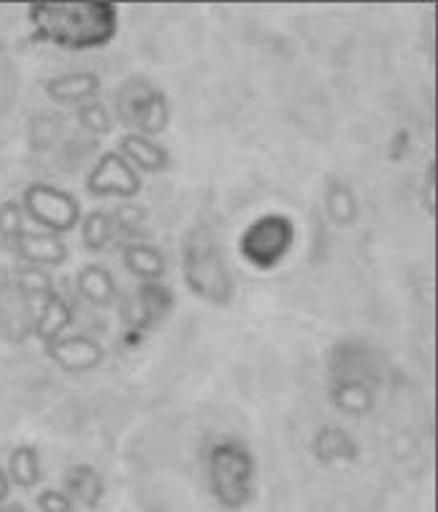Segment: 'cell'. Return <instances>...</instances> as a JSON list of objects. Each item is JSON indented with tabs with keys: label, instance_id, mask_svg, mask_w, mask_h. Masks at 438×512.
Wrapping results in <instances>:
<instances>
[{
	"label": "cell",
	"instance_id": "1",
	"mask_svg": "<svg viewBox=\"0 0 438 512\" xmlns=\"http://www.w3.org/2000/svg\"><path fill=\"white\" fill-rule=\"evenodd\" d=\"M26 16H29L31 39L65 52H93L108 47L121 26L118 6L106 0L31 3Z\"/></svg>",
	"mask_w": 438,
	"mask_h": 512
},
{
	"label": "cell",
	"instance_id": "2",
	"mask_svg": "<svg viewBox=\"0 0 438 512\" xmlns=\"http://www.w3.org/2000/svg\"><path fill=\"white\" fill-rule=\"evenodd\" d=\"M182 280L190 295L213 308H228L236 297V277L228 267L226 251L216 231L208 226H193L180 246Z\"/></svg>",
	"mask_w": 438,
	"mask_h": 512
},
{
	"label": "cell",
	"instance_id": "3",
	"mask_svg": "<svg viewBox=\"0 0 438 512\" xmlns=\"http://www.w3.org/2000/svg\"><path fill=\"white\" fill-rule=\"evenodd\" d=\"M205 482L221 510L239 512L257 495V456L236 436H218L205 448Z\"/></svg>",
	"mask_w": 438,
	"mask_h": 512
},
{
	"label": "cell",
	"instance_id": "4",
	"mask_svg": "<svg viewBox=\"0 0 438 512\" xmlns=\"http://www.w3.org/2000/svg\"><path fill=\"white\" fill-rule=\"evenodd\" d=\"M111 108L113 118L129 128V134L146 136V139L164 134L172 118L167 93L144 75L126 77L113 93Z\"/></svg>",
	"mask_w": 438,
	"mask_h": 512
},
{
	"label": "cell",
	"instance_id": "5",
	"mask_svg": "<svg viewBox=\"0 0 438 512\" xmlns=\"http://www.w3.org/2000/svg\"><path fill=\"white\" fill-rule=\"evenodd\" d=\"M295 239H298V231L290 216L264 213L241 231L239 254L257 272H272L290 256Z\"/></svg>",
	"mask_w": 438,
	"mask_h": 512
},
{
	"label": "cell",
	"instance_id": "6",
	"mask_svg": "<svg viewBox=\"0 0 438 512\" xmlns=\"http://www.w3.org/2000/svg\"><path fill=\"white\" fill-rule=\"evenodd\" d=\"M177 297L164 282H139L134 292L121 297L123 344L136 349L152 331L175 313Z\"/></svg>",
	"mask_w": 438,
	"mask_h": 512
},
{
	"label": "cell",
	"instance_id": "7",
	"mask_svg": "<svg viewBox=\"0 0 438 512\" xmlns=\"http://www.w3.org/2000/svg\"><path fill=\"white\" fill-rule=\"evenodd\" d=\"M18 203H21V210L31 223H36L41 231L54 233V236L70 233L82 221L80 200L70 190L47 185V182H31Z\"/></svg>",
	"mask_w": 438,
	"mask_h": 512
},
{
	"label": "cell",
	"instance_id": "8",
	"mask_svg": "<svg viewBox=\"0 0 438 512\" xmlns=\"http://www.w3.org/2000/svg\"><path fill=\"white\" fill-rule=\"evenodd\" d=\"M328 379H357L380 390L387 377V361L377 346L364 338H344L336 341L326 359Z\"/></svg>",
	"mask_w": 438,
	"mask_h": 512
},
{
	"label": "cell",
	"instance_id": "9",
	"mask_svg": "<svg viewBox=\"0 0 438 512\" xmlns=\"http://www.w3.org/2000/svg\"><path fill=\"white\" fill-rule=\"evenodd\" d=\"M85 190L90 198H116L123 203L134 200L141 192V175L118 152H106L100 154L85 177Z\"/></svg>",
	"mask_w": 438,
	"mask_h": 512
},
{
	"label": "cell",
	"instance_id": "10",
	"mask_svg": "<svg viewBox=\"0 0 438 512\" xmlns=\"http://www.w3.org/2000/svg\"><path fill=\"white\" fill-rule=\"evenodd\" d=\"M49 361L65 374H88L106 361V346L98 338L82 331H70L67 336L57 338L54 344L44 346Z\"/></svg>",
	"mask_w": 438,
	"mask_h": 512
},
{
	"label": "cell",
	"instance_id": "11",
	"mask_svg": "<svg viewBox=\"0 0 438 512\" xmlns=\"http://www.w3.org/2000/svg\"><path fill=\"white\" fill-rule=\"evenodd\" d=\"M34 303L11 277H0V338L21 346L34 336Z\"/></svg>",
	"mask_w": 438,
	"mask_h": 512
},
{
	"label": "cell",
	"instance_id": "12",
	"mask_svg": "<svg viewBox=\"0 0 438 512\" xmlns=\"http://www.w3.org/2000/svg\"><path fill=\"white\" fill-rule=\"evenodd\" d=\"M100 90H103V82H100L98 72L93 70L62 72V75H54L44 82V95L62 108H80V105L98 98Z\"/></svg>",
	"mask_w": 438,
	"mask_h": 512
},
{
	"label": "cell",
	"instance_id": "13",
	"mask_svg": "<svg viewBox=\"0 0 438 512\" xmlns=\"http://www.w3.org/2000/svg\"><path fill=\"white\" fill-rule=\"evenodd\" d=\"M11 249L16 251L18 262L26 264V267L54 269L65 267L70 262V246H67V241L47 231H26Z\"/></svg>",
	"mask_w": 438,
	"mask_h": 512
},
{
	"label": "cell",
	"instance_id": "14",
	"mask_svg": "<svg viewBox=\"0 0 438 512\" xmlns=\"http://www.w3.org/2000/svg\"><path fill=\"white\" fill-rule=\"evenodd\" d=\"M75 326V305L70 295L62 290H54L52 295L44 297L34 310V336L41 344L49 346L57 338L67 336L70 328Z\"/></svg>",
	"mask_w": 438,
	"mask_h": 512
},
{
	"label": "cell",
	"instance_id": "15",
	"mask_svg": "<svg viewBox=\"0 0 438 512\" xmlns=\"http://www.w3.org/2000/svg\"><path fill=\"white\" fill-rule=\"evenodd\" d=\"M310 454L321 466L354 464L362 454V446L341 425H321L310 438Z\"/></svg>",
	"mask_w": 438,
	"mask_h": 512
},
{
	"label": "cell",
	"instance_id": "16",
	"mask_svg": "<svg viewBox=\"0 0 438 512\" xmlns=\"http://www.w3.org/2000/svg\"><path fill=\"white\" fill-rule=\"evenodd\" d=\"M326 397L331 402V408L339 410L341 415L364 418V415L377 408L380 390L367 382H357V379H328Z\"/></svg>",
	"mask_w": 438,
	"mask_h": 512
},
{
	"label": "cell",
	"instance_id": "17",
	"mask_svg": "<svg viewBox=\"0 0 438 512\" xmlns=\"http://www.w3.org/2000/svg\"><path fill=\"white\" fill-rule=\"evenodd\" d=\"M62 492L70 497L72 505L98 510L106 497V482L93 464H72L62 474Z\"/></svg>",
	"mask_w": 438,
	"mask_h": 512
},
{
	"label": "cell",
	"instance_id": "18",
	"mask_svg": "<svg viewBox=\"0 0 438 512\" xmlns=\"http://www.w3.org/2000/svg\"><path fill=\"white\" fill-rule=\"evenodd\" d=\"M118 154H121L136 172L144 175H159L172 167L170 152L154 139H146L139 134H126L118 141Z\"/></svg>",
	"mask_w": 438,
	"mask_h": 512
},
{
	"label": "cell",
	"instance_id": "19",
	"mask_svg": "<svg viewBox=\"0 0 438 512\" xmlns=\"http://www.w3.org/2000/svg\"><path fill=\"white\" fill-rule=\"evenodd\" d=\"M75 290L77 295L85 300L93 308H111L118 303V285L116 277L108 267L93 262L85 264V267L77 272L75 277Z\"/></svg>",
	"mask_w": 438,
	"mask_h": 512
},
{
	"label": "cell",
	"instance_id": "20",
	"mask_svg": "<svg viewBox=\"0 0 438 512\" xmlns=\"http://www.w3.org/2000/svg\"><path fill=\"white\" fill-rule=\"evenodd\" d=\"M123 267L139 282H162L167 274V259L159 246L152 241H131L121 246Z\"/></svg>",
	"mask_w": 438,
	"mask_h": 512
},
{
	"label": "cell",
	"instance_id": "21",
	"mask_svg": "<svg viewBox=\"0 0 438 512\" xmlns=\"http://www.w3.org/2000/svg\"><path fill=\"white\" fill-rule=\"evenodd\" d=\"M323 210L331 226L351 228L359 221V198L354 187L341 177H331L323 190Z\"/></svg>",
	"mask_w": 438,
	"mask_h": 512
},
{
	"label": "cell",
	"instance_id": "22",
	"mask_svg": "<svg viewBox=\"0 0 438 512\" xmlns=\"http://www.w3.org/2000/svg\"><path fill=\"white\" fill-rule=\"evenodd\" d=\"M113 228H116L118 244H131V241H149V210L136 200H123L111 210Z\"/></svg>",
	"mask_w": 438,
	"mask_h": 512
},
{
	"label": "cell",
	"instance_id": "23",
	"mask_svg": "<svg viewBox=\"0 0 438 512\" xmlns=\"http://www.w3.org/2000/svg\"><path fill=\"white\" fill-rule=\"evenodd\" d=\"M11 484L21 489H34L41 482V456L34 443H18L8 454L6 469Z\"/></svg>",
	"mask_w": 438,
	"mask_h": 512
},
{
	"label": "cell",
	"instance_id": "24",
	"mask_svg": "<svg viewBox=\"0 0 438 512\" xmlns=\"http://www.w3.org/2000/svg\"><path fill=\"white\" fill-rule=\"evenodd\" d=\"M80 236H82V246H85L88 251H93V254H103V251L111 249L113 244H118L111 210L95 208L90 210L88 216H82Z\"/></svg>",
	"mask_w": 438,
	"mask_h": 512
},
{
	"label": "cell",
	"instance_id": "25",
	"mask_svg": "<svg viewBox=\"0 0 438 512\" xmlns=\"http://www.w3.org/2000/svg\"><path fill=\"white\" fill-rule=\"evenodd\" d=\"M29 144L34 152H52L65 141V118L57 113H34L29 118Z\"/></svg>",
	"mask_w": 438,
	"mask_h": 512
},
{
	"label": "cell",
	"instance_id": "26",
	"mask_svg": "<svg viewBox=\"0 0 438 512\" xmlns=\"http://www.w3.org/2000/svg\"><path fill=\"white\" fill-rule=\"evenodd\" d=\"M75 121L77 126H80L82 134L93 141L108 136L113 131V126H116V118H113L111 108H108V103H103L100 98L75 108Z\"/></svg>",
	"mask_w": 438,
	"mask_h": 512
},
{
	"label": "cell",
	"instance_id": "27",
	"mask_svg": "<svg viewBox=\"0 0 438 512\" xmlns=\"http://www.w3.org/2000/svg\"><path fill=\"white\" fill-rule=\"evenodd\" d=\"M11 280L16 282L18 290L24 292L31 303H34V308L44 300V297H49L54 290H57L49 269H41V267H26V264H21V267L11 274Z\"/></svg>",
	"mask_w": 438,
	"mask_h": 512
},
{
	"label": "cell",
	"instance_id": "28",
	"mask_svg": "<svg viewBox=\"0 0 438 512\" xmlns=\"http://www.w3.org/2000/svg\"><path fill=\"white\" fill-rule=\"evenodd\" d=\"M26 231L29 228H26V216L24 210H21V203L18 200H3L0 203V241L13 246Z\"/></svg>",
	"mask_w": 438,
	"mask_h": 512
},
{
	"label": "cell",
	"instance_id": "29",
	"mask_svg": "<svg viewBox=\"0 0 438 512\" xmlns=\"http://www.w3.org/2000/svg\"><path fill=\"white\" fill-rule=\"evenodd\" d=\"M418 203L423 205L426 216H436V162H428L426 175H423V185L418 187Z\"/></svg>",
	"mask_w": 438,
	"mask_h": 512
},
{
	"label": "cell",
	"instance_id": "30",
	"mask_svg": "<svg viewBox=\"0 0 438 512\" xmlns=\"http://www.w3.org/2000/svg\"><path fill=\"white\" fill-rule=\"evenodd\" d=\"M36 507H39V512H75V505H72V500L62 489H44V492H39Z\"/></svg>",
	"mask_w": 438,
	"mask_h": 512
},
{
	"label": "cell",
	"instance_id": "31",
	"mask_svg": "<svg viewBox=\"0 0 438 512\" xmlns=\"http://www.w3.org/2000/svg\"><path fill=\"white\" fill-rule=\"evenodd\" d=\"M413 136H410L408 128H398L395 134H392L390 139V152H387V157H390V162H403L405 157H408V152L413 149Z\"/></svg>",
	"mask_w": 438,
	"mask_h": 512
},
{
	"label": "cell",
	"instance_id": "32",
	"mask_svg": "<svg viewBox=\"0 0 438 512\" xmlns=\"http://www.w3.org/2000/svg\"><path fill=\"white\" fill-rule=\"evenodd\" d=\"M11 479H8V474H6V469H3V466H0V505H3V502H8V497H11Z\"/></svg>",
	"mask_w": 438,
	"mask_h": 512
},
{
	"label": "cell",
	"instance_id": "33",
	"mask_svg": "<svg viewBox=\"0 0 438 512\" xmlns=\"http://www.w3.org/2000/svg\"><path fill=\"white\" fill-rule=\"evenodd\" d=\"M0 512H26V507L18 505V502H3V505H0Z\"/></svg>",
	"mask_w": 438,
	"mask_h": 512
}]
</instances>
